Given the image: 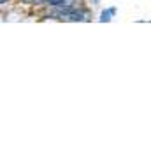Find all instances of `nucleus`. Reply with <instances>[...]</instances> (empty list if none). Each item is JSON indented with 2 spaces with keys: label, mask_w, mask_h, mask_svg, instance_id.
<instances>
[{
  "label": "nucleus",
  "mask_w": 151,
  "mask_h": 151,
  "mask_svg": "<svg viewBox=\"0 0 151 151\" xmlns=\"http://www.w3.org/2000/svg\"><path fill=\"white\" fill-rule=\"evenodd\" d=\"M114 12H116V7H109V9L102 11V14H100V21H111L113 16H114Z\"/></svg>",
  "instance_id": "f257e3e1"
}]
</instances>
